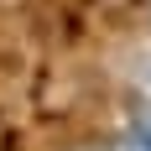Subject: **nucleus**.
<instances>
[{"instance_id":"f257e3e1","label":"nucleus","mask_w":151,"mask_h":151,"mask_svg":"<svg viewBox=\"0 0 151 151\" xmlns=\"http://www.w3.org/2000/svg\"><path fill=\"white\" fill-rule=\"evenodd\" d=\"M115 151H151V146H146V141H141V136H130V141H120V146H115Z\"/></svg>"},{"instance_id":"f03ea898","label":"nucleus","mask_w":151,"mask_h":151,"mask_svg":"<svg viewBox=\"0 0 151 151\" xmlns=\"http://www.w3.org/2000/svg\"><path fill=\"white\" fill-rule=\"evenodd\" d=\"M141 141H146V146H151V120H146V125H141Z\"/></svg>"}]
</instances>
